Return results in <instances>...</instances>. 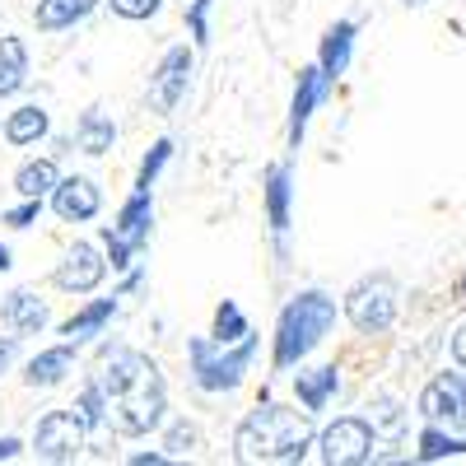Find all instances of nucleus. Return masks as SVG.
Listing matches in <instances>:
<instances>
[{
    "instance_id": "obj_1",
    "label": "nucleus",
    "mask_w": 466,
    "mask_h": 466,
    "mask_svg": "<svg viewBox=\"0 0 466 466\" xmlns=\"http://www.w3.org/2000/svg\"><path fill=\"white\" fill-rule=\"evenodd\" d=\"M94 382L103 392V410H107V430L112 434L149 439L154 430H164V420H168V382H164V369L154 364L145 350L103 345Z\"/></svg>"
},
{
    "instance_id": "obj_2",
    "label": "nucleus",
    "mask_w": 466,
    "mask_h": 466,
    "mask_svg": "<svg viewBox=\"0 0 466 466\" xmlns=\"http://www.w3.org/2000/svg\"><path fill=\"white\" fill-rule=\"evenodd\" d=\"M313 415L261 397L233 430V461L243 466H294L313 452Z\"/></svg>"
},
{
    "instance_id": "obj_3",
    "label": "nucleus",
    "mask_w": 466,
    "mask_h": 466,
    "mask_svg": "<svg viewBox=\"0 0 466 466\" xmlns=\"http://www.w3.org/2000/svg\"><path fill=\"white\" fill-rule=\"evenodd\" d=\"M336 327V299L327 289H299L276 318V340H270V364L280 373L285 369H299L313 350L331 336Z\"/></svg>"
},
{
    "instance_id": "obj_4",
    "label": "nucleus",
    "mask_w": 466,
    "mask_h": 466,
    "mask_svg": "<svg viewBox=\"0 0 466 466\" xmlns=\"http://www.w3.org/2000/svg\"><path fill=\"white\" fill-rule=\"evenodd\" d=\"M257 360V331H248L243 340L233 345H219L215 336H191L187 340V364H191V382L201 387V392L219 397V392H233L248 369Z\"/></svg>"
},
{
    "instance_id": "obj_5",
    "label": "nucleus",
    "mask_w": 466,
    "mask_h": 466,
    "mask_svg": "<svg viewBox=\"0 0 466 466\" xmlns=\"http://www.w3.org/2000/svg\"><path fill=\"white\" fill-rule=\"evenodd\" d=\"M340 313L360 336H387L397 327V313H401V285L387 276V270H373V276H364L345 289Z\"/></svg>"
},
{
    "instance_id": "obj_6",
    "label": "nucleus",
    "mask_w": 466,
    "mask_h": 466,
    "mask_svg": "<svg viewBox=\"0 0 466 466\" xmlns=\"http://www.w3.org/2000/svg\"><path fill=\"white\" fill-rule=\"evenodd\" d=\"M154 233V191H131V197L116 206L112 224H103V252H107V270H127L140 261V252L149 248Z\"/></svg>"
},
{
    "instance_id": "obj_7",
    "label": "nucleus",
    "mask_w": 466,
    "mask_h": 466,
    "mask_svg": "<svg viewBox=\"0 0 466 466\" xmlns=\"http://www.w3.org/2000/svg\"><path fill=\"white\" fill-rule=\"evenodd\" d=\"M191 75H197V47H187V43L168 47V52L159 56V66H154L149 85H145L149 112H154V116H173L177 103L191 94Z\"/></svg>"
},
{
    "instance_id": "obj_8",
    "label": "nucleus",
    "mask_w": 466,
    "mask_h": 466,
    "mask_svg": "<svg viewBox=\"0 0 466 466\" xmlns=\"http://www.w3.org/2000/svg\"><path fill=\"white\" fill-rule=\"evenodd\" d=\"M373 443H378L373 424L364 415H340L313 439V452L327 466H364V461H373Z\"/></svg>"
},
{
    "instance_id": "obj_9",
    "label": "nucleus",
    "mask_w": 466,
    "mask_h": 466,
    "mask_svg": "<svg viewBox=\"0 0 466 466\" xmlns=\"http://www.w3.org/2000/svg\"><path fill=\"white\" fill-rule=\"evenodd\" d=\"M89 448V434H85V424L70 415V406L66 410H47L43 420L33 424V457L37 461H52V466H66V461H75Z\"/></svg>"
},
{
    "instance_id": "obj_10",
    "label": "nucleus",
    "mask_w": 466,
    "mask_h": 466,
    "mask_svg": "<svg viewBox=\"0 0 466 466\" xmlns=\"http://www.w3.org/2000/svg\"><path fill=\"white\" fill-rule=\"evenodd\" d=\"M103 280H107V252L98 243H89V238H75L66 248V257L56 261V270H52V285L61 294H75V299L94 294Z\"/></svg>"
},
{
    "instance_id": "obj_11",
    "label": "nucleus",
    "mask_w": 466,
    "mask_h": 466,
    "mask_svg": "<svg viewBox=\"0 0 466 466\" xmlns=\"http://www.w3.org/2000/svg\"><path fill=\"white\" fill-rule=\"evenodd\" d=\"M415 410L424 415V424H443V430H457L466 424V373L448 369V373H434L430 382L420 387V401Z\"/></svg>"
},
{
    "instance_id": "obj_12",
    "label": "nucleus",
    "mask_w": 466,
    "mask_h": 466,
    "mask_svg": "<svg viewBox=\"0 0 466 466\" xmlns=\"http://www.w3.org/2000/svg\"><path fill=\"white\" fill-rule=\"evenodd\" d=\"M261 206H266V224L276 233V248L285 252L289 224H294V164L280 159L261 173Z\"/></svg>"
},
{
    "instance_id": "obj_13",
    "label": "nucleus",
    "mask_w": 466,
    "mask_h": 466,
    "mask_svg": "<svg viewBox=\"0 0 466 466\" xmlns=\"http://www.w3.org/2000/svg\"><path fill=\"white\" fill-rule=\"evenodd\" d=\"M331 89H336V85L318 70V61H313V66H303V70L294 75V98H289V149L303 145L308 122H313V112L331 98Z\"/></svg>"
},
{
    "instance_id": "obj_14",
    "label": "nucleus",
    "mask_w": 466,
    "mask_h": 466,
    "mask_svg": "<svg viewBox=\"0 0 466 466\" xmlns=\"http://www.w3.org/2000/svg\"><path fill=\"white\" fill-rule=\"evenodd\" d=\"M47 201H52V210H56L61 224H89L103 210V187L94 177H85V173H75V177H61L47 191Z\"/></svg>"
},
{
    "instance_id": "obj_15",
    "label": "nucleus",
    "mask_w": 466,
    "mask_h": 466,
    "mask_svg": "<svg viewBox=\"0 0 466 466\" xmlns=\"http://www.w3.org/2000/svg\"><path fill=\"white\" fill-rule=\"evenodd\" d=\"M47 322H52V308H47V299L37 294V289H10L5 299H0V327H5L10 336H43L47 331Z\"/></svg>"
},
{
    "instance_id": "obj_16",
    "label": "nucleus",
    "mask_w": 466,
    "mask_h": 466,
    "mask_svg": "<svg viewBox=\"0 0 466 466\" xmlns=\"http://www.w3.org/2000/svg\"><path fill=\"white\" fill-rule=\"evenodd\" d=\"M75 364H80V345L75 340H61V345H47V350H37V355L24 364V382L33 387V392H52V387H61Z\"/></svg>"
},
{
    "instance_id": "obj_17",
    "label": "nucleus",
    "mask_w": 466,
    "mask_h": 466,
    "mask_svg": "<svg viewBox=\"0 0 466 466\" xmlns=\"http://www.w3.org/2000/svg\"><path fill=\"white\" fill-rule=\"evenodd\" d=\"M355 37H360V19H336L322 33V43H318V70L327 75L331 85L350 70V61H355Z\"/></svg>"
},
{
    "instance_id": "obj_18",
    "label": "nucleus",
    "mask_w": 466,
    "mask_h": 466,
    "mask_svg": "<svg viewBox=\"0 0 466 466\" xmlns=\"http://www.w3.org/2000/svg\"><path fill=\"white\" fill-rule=\"evenodd\" d=\"M336 392H340V369L336 364H318V369H299L294 373V397H299V406L308 415H322Z\"/></svg>"
},
{
    "instance_id": "obj_19",
    "label": "nucleus",
    "mask_w": 466,
    "mask_h": 466,
    "mask_svg": "<svg viewBox=\"0 0 466 466\" xmlns=\"http://www.w3.org/2000/svg\"><path fill=\"white\" fill-rule=\"evenodd\" d=\"M52 131V116L43 103H19L5 122H0V136H5V145L15 149H33V145H43Z\"/></svg>"
},
{
    "instance_id": "obj_20",
    "label": "nucleus",
    "mask_w": 466,
    "mask_h": 466,
    "mask_svg": "<svg viewBox=\"0 0 466 466\" xmlns=\"http://www.w3.org/2000/svg\"><path fill=\"white\" fill-rule=\"evenodd\" d=\"M70 145L80 149V154H89V159H103V154L116 145V122H112L103 107H85L80 116H75V136H70Z\"/></svg>"
},
{
    "instance_id": "obj_21",
    "label": "nucleus",
    "mask_w": 466,
    "mask_h": 466,
    "mask_svg": "<svg viewBox=\"0 0 466 466\" xmlns=\"http://www.w3.org/2000/svg\"><path fill=\"white\" fill-rule=\"evenodd\" d=\"M112 318H116V294H112V299H89L85 308H75V313L61 322V336L75 340V345H85V340L103 336Z\"/></svg>"
},
{
    "instance_id": "obj_22",
    "label": "nucleus",
    "mask_w": 466,
    "mask_h": 466,
    "mask_svg": "<svg viewBox=\"0 0 466 466\" xmlns=\"http://www.w3.org/2000/svg\"><path fill=\"white\" fill-rule=\"evenodd\" d=\"M103 0H37L33 5V24L37 33H66L75 24H85Z\"/></svg>"
},
{
    "instance_id": "obj_23",
    "label": "nucleus",
    "mask_w": 466,
    "mask_h": 466,
    "mask_svg": "<svg viewBox=\"0 0 466 466\" xmlns=\"http://www.w3.org/2000/svg\"><path fill=\"white\" fill-rule=\"evenodd\" d=\"M28 85V47L24 37L5 33L0 37V98H15Z\"/></svg>"
},
{
    "instance_id": "obj_24",
    "label": "nucleus",
    "mask_w": 466,
    "mask_h": 466,
    "mask_svg": "<svg viewBox=\"0 0 466 466\" xmlns=\"http://www.w3.org/2000/svg\"><path fill=\"white\" fill-rule=\"evenodd\" d=\"M56 182H61L56 159H24L15 168V191H19V197H28V201H47V191Z\"/></svg>"
},
{
    "instance_id": "obj_25",
    "label": "nucleus",
    "mask_w": 466,
    "mask_h": 466,
    "mask_svg": "<svg viewBox=\"0 0 466 466\" xmlns=\"http://www.w3.org/2000/svg\"><path fill=\"white\" fill-rule=\"evenodd\" d=\"M364 420L373 424V439H392V443L406 439V430H410V410L397 397H373Z\"/></svg>"
},
{
    "instance_id": "obj_26",
    "label": "nucleus",
    "mask_w": 466,
    "mask_h": 466,
    "mask_svg": "<svg viewBox=\"0 0 466 466\" xmlns=\"http://www.w3.org/2000/svg\"><path fill=\"white\" fill-rule=\"evenodd\" d=\"M420 461H448V457H466V439L443 430V424H424L420 430Z\"/></svg>"
},
{
    "instance_id": "obj_27",
    "label": "nucleus",
    "mask_w": 466,
    "mask_h": 466,
    "mask_svg": "<svg viewBox=\"0 0 466 466\" xmlns=\"http://www.w3.org/2000/svg\"><path fill=\"white\" fill-rule=\"evenodd\" d=\"M177 154V140L173 136H159L149 149H145V159H140V168H136V187L140 191H154V182H159V173L168 168V159Z\"/></svg>"
},
{
    "instance_id": "obj_28",
    "label": "nucleus",
    "mask_w": 466,
    "mask_h": 466,
    "mask_svg": "<svg viewBox=\"0 0 466 466\" xmlns=\"http://www.w3.org/2000/svg\"><path fill=\"white\" fill-rule=\"evenodd\" d=\"M70 415H75V420L85 424V434H89V439L107 430V410H103V392H98V382H85V392L75 397Z\"/></svg>"
},
{
    "instance_id": "obj_29",
    "label": "nucleus",
    "mask_w": 466,
    "mask_h": 466,
    "mask_svg": "<svg viewBox=\"0 0 466 466\" xmlns=\"http://www.w3.org/2000/svg\"><path fill=\"white\" fill-rule=\"evenodd\" d=\"M252 331V322H248V313L233 299H224L219 308H215V327H210V336L219 340V345H233V340H243Z\"/></svg>"
},
{
    "instance_id": "obj_30",
    "label": "nucleus",
    "mask_w": 466,
    "mask_h": 466,
    "mask_svg": "<svg viewBox=\"0 0 466 466\" xmlns=\"http://www.w3.org/2000/svg\"><path fill=\"white\" fill-rule=\"evenodd\" d=\"M197 448H201V430H197V424H191V420H173L168 434H164V452L168 457H187Z\"/></svg>"
},
{
    "instance_id": "obj_31",
    "label": "nucleus",
    "mask_w": 466,
    "mask_h": 466,
    "mask_svg": "<svg viewBox=\"0 0 466 466\" xmlns=\"http://www.w3.org/2000/svg\"><path fill=\"white\" fill-rule=\"evenodd\" d=\"M210 5L215 0H187V33H191V47L197 52L210 47Z\"/></svg>"
},
{
    "instance_id": "obj_32",
    "label": "nucleus",
    "mask_w": 466,
    "mask_h": 466,
    "mask_svg": "<svg viewBox=\"0 0 466 466\" xmlns=\"http://www.w3.org/2000/svg\"><path fill=\"white\" fill-rule=\"evenodd\" d=\"M103 5L116 15V19H127V24H145L164 10V0H103Z\"/></svg>"
},
{
    "instance_id": "obj_33",
    "label": "nucleus",
    "mask_w": 466,
    "mask_h": 466,
    "mask_svg": "<svg viewBox=\"0 0 466 466\" xmlns=\"http://www.w3.org/2000/svg\"><path fill=\"white\" fill-rule=\"evenodd\" d=\"M37 215H43V201L19 197V206H10L5 215H0V224H10V228H33V224H37Z\"/></svg>"
},
{
    "instance_id": "obj_34",
    "label": "nucleus",
    "mask_w": 466,
    "mask_h": 466,
    "mask_svg": "<svg viewBox=\"0 0 466 466\" xmlns=\"http://www.w3.org/2000/svg\"><path fill=\"white\" fill-rule=\"evenodd\" d=\"M15 364H19V336L5 331V336H0V378H5Z\"/></svg>"
},
{
    "instance_id": "obj_35",
    "label": "nucleus",
    "mask_w": 466,
    "mask_h": 466,
    "mask_svg": "<svg viewBox=\"0 0 466 466\" xmlns=\"http://www.w3.org/2000/svg\"><path fill=\"white\" fill-rule=\"evenodd\" d=\"M448 345H452V360H457V369L466 373V322L452 331V340H448Z\"/></svg>"
},
{
    "instance_id": "obj_36",
    "label": "nucleus",
    "mask_w": 466,
    "mask_h": 466,
    "mask_svg": "<svg viewBox=\"0 0 466 466\" xmlns=\"http://www.w3.org/2000/svg\"><path fill=\"white\" fill-rule=\"evenodd\" d=\"M145 285V266H127V280H122V289H116V299L122 294H136Z\"/></svg>"
},
{
    "instance_id": "obj_37",
    "label": "nucleus",
    "mask_w": 466,
    "mask_h": 466,
    "mask_svg": "<svg viewBox=\"0 0 466 466\" xmlns=\"http://www.w3.org/2000/svg\"><path fill=\"white\" fill-rule=\"evenodd\" d=\"M24 452V439H15V434H5V439H0V461H15Z\"/></svg>"
},
{
    "instance_id": "obj_38",
    "label": "nucleus",
    "mask_w": 466,
    "mask_h": 466,
    "mask_svg": "<svg viewBox=\"0 0 466 466\" xmlns=\"http://www.w3.org/2000/svg\"><path fill=\"white\" fill-rule=\"evenodd\" d=\"M131 461H136V466H159V461H173V457H168V452H136Z\"/></svg>"
},
{
    "instance_id": "obj_39",
    "label": "nucleus",
    "mask_w": 466,
    "mask_h": 466,
    "mask_svg": "<svg viewBox=\"0 0 466 466\" xmlns=\"http://www.w3.org/2000/svg\"><path fill=\"white\" fill-rule=\"evenodd\" d=\"M10 266H15V261H10V248H5V243H0V276H5V270H10Z\"/></svg>"
},
{
    "instance_id": "obj_40",
    "label": "nucleus",
    "mask_w": 466,
    "mask_h": 466,
    "mask_svg": "<svg viewBox=\"0 0 466 466\" xmlns=\"http://www.w3.org/2000/svg\"><path fill=\"white\" fill-rule=\"evenodd\" d=\"M401 5H410V10H424V5H434V0H401Z\"/></svg>"
},
{
    "instance_id": "obj_41",
    "label": "nucleus",
    "mask_w": 466,
    "mask_h": 466,
    "mask_svg": "<svg viewBox=\"0 0 466 466\" xmlns=\"http://www.w3.org/2000/svg\"><path fill=\"white\" fill-rule=\"evenodd\" d=\"M182 5H187V0H182Z\"/></svg>"
}]
</instances>
